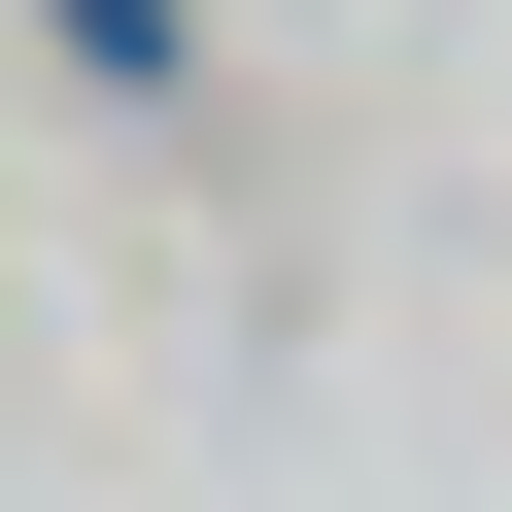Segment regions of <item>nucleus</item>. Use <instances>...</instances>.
Returning a JSON list of instances; mask_svg holds the SVG:
<instances>
[{"label": "nucleus", "mask_w": 512, "mask_h": 512, "mask_svg": "<svg viewBox=\"0 0 512 512\" xmlns=\"http://www.w3.org/2000/svg\"><path fill=\"white\" fill-rule=\"evenodd\" d=\"M69 69H171V0H69Z\"/></svg>", "instance_id": "nucleus-1"}]
</instances>
